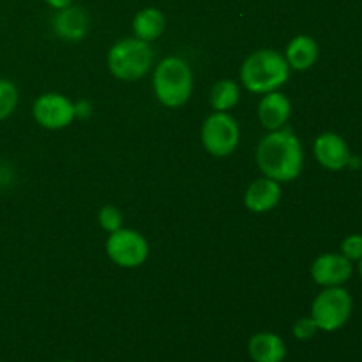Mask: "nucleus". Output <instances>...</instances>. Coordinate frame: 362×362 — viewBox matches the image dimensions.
Here are the masks:
<instances>
[{
    "mask_svg": "<svg viewBox=\"0 0 362 362\" xmlns=\"http://www.w3.org/2000/svg\"><path fill=\"white\" fill-rule=\"evenodd\" d=\"M260 172L279 184L292 182L303 173L304 151L299 136L288 127L269 131L257 147Z\"/></svg>",
    "mask_w": 362,
    "mask_h": 362,
    "instance_id": "1",
    "label": "nucleus"
},
{
    "mask_svg": "<svg viewBox=\"0 0 362 362\" xmlns=\"http://www.w3.org/2000/svg\"><path fill=\"white\" fill-rule=\"evenodd\" d=\"M290 66L285 55L271 48L257 49L240 66V83L253 94L279 90L290 78Z\"/></svg>",
    "mask_w": 362,
    "mask_h": 362,
    "instance_id": "2",
    "label": "nucleus"
},
{
    "mask_svg": "<svg viewBox=\"0 0 362 362\" xmlns=\"http://www.w3.org/2000/svg\"><path fill=\"white\" fill-rule=\"evenodd\" d=\"M194 88L193 69L180 57H166L154 67L152 90L166 108H179L189 101Z\"/></svg>",
    "mask_w": 362,
    "mask_h": 362,
    "instance_id": "3",
    "label": "nucleus"
},
{
    "mask_svg": "<svg viewBox=\"0 0 362 362\" xmlns=\"http://www.w3.org/2000/svg\"><path fill=\"white\" fill-rule=\"evenodd\" d=\"M106 62L110 73L115 78L122 81H136L152 69L154 52L151 42H145L138 37H126L117 41L110 48Z\"/></svg>",
    "mask_w": 362,
    "mask_h": 362,
    "instance_id": "4",
    "label": "nucleus"
},
{
    "mask_svg": "<svg viewBox=\"0 0 362 362\" xmlns=\"http://www.w3.org/2000/svg\"><path fill=\"white\" fill-rule=\"evenodd\" d=\"M354 299L350 292L343 286H329L324 288L311 304V315L318 331L334 332L345 327L352 317Z\"/></svg>",
    "mask_w": 362,
    "mask_h": 362,
    "instance_id": "5",
    "label": "nucleus"
},
{
    "mask_svg": "<svg viewBox=\"0 0 362 362\" xmlns=\"http://www.w3.org/2000/svg\"><path fill=\"white\" fill-rule=\"evenodd\" d=\"M202 144L214 158H228L240 141V127L228 112H214L202 124Z\"/></svg>",
    "mask_w": 362,
    "mask_h": 362,
    "instance_id": "6",
    "label": "nucleus"
},
{
    "mask_svg": "<svg viewBox=\"0 0 362 362\" xmlns=\"http://www.w3.org/2000/svg\"><path fill=\"white\" fill-rule=\"evenodd\" d=\"M106 253L119 267L134 269L144 265L148 258V243L136 230L120 228L110 233L106 240Z\"/></svg>",
    "mask_w": 362,
    "mask_h": 362,
    "instance_id": "7",
    "label": "nucleus"
},
{
    "mask_svg": "<svg viewBox=\"0 0 362 362\" xmlns=\"http://www.w3.org/2000/svg\"><path fill=\"white\" fill-rule=\"evenodd\" d=\"M32 115L35 122L45 129L59 131L73 124V120L76 119V108L67 95L59 92H46L34 101Z\"/></svg>",
    "mask_w": 362,
    "mask_h": 362,
    "instance_id": "8",
    "label": "nucleus"
},
{
    "mask_svg": "<svg viewBox=\"0 0 362 362\" xmlns=\"http://www.w3.org/2000/svg\"><path fill=\"white\" fill-rule=\"evenodd\" d=\"M354 264L341 253H324L315 258L311 264L310 274L317 285L329 288V286H343L352 278Z\"/></svg>",
    "mask_w": 362,
    "mask_h": 362,
    "instance_id": "9",
    "label": "nucleus"
},
{
    "mask_svg": "<svg viewBox=\"0 0 362 362\" xmlns=\"http://www.w3.org/2000/svg\"><path fill=\"white\" fill-rule=\"evenodd\" d=\"M313 154L317 158L318 165L324 166L331 172H341L349 166L352 152L345 138L332 131L318 134L313 144Z\"/></svg>",
    "mask_w": 362,
    "mask_h": 362,
    "instance_id": "10",
    "label": "nucleus"
},
{
    "mask_svg": "<svg viewBox=\"0 0 362 362\" xmlns=\"http://www.w3.org/2000/svg\"><path fill=\"white\" fill-rule=\"evenodd\" d=\"M281 184L269 177H258L247 186L244 193V205L255 214H265L276 209L281 202Z\"/></svg>",
    "mask_w": 362,
    "mask_h": 362,
    "instance_id": "11",
    "label": "nucleus"
},
{
    "mask_svg": "<svg viewBox=\"0 0 362 362\" xmlns=\"http://www.w3.org/2000/svg\"><path fill=\"white\" fill-rule=\"evenodd\" d=\"M292 117V101L283 92L274 90L264 94L258 105V120L264 129L276 131L288 124Z\"/></svg>",
    "mask_w": 362,
    "mask_h": 362,
    "instance_id": "12",
    "label": "nucleus"
},
{
    "mask_svg": "<svg viewBox=\"0 0 362 362\" xmlns=\"http://www.w3.org/2000/svg\"><path fill=\"white\" fill-rule=\"evenodd\" d=\"M53 32L64 41H81L88 30V16L81 7L67 6L59 9L52 20Z\"/></svg>",
    "mask_w": 362,
    "mask_h": 362,
    "instance_id": "13",
    "label": "nucleus"
},
{
    "mask_svg": "<svg viewBox=\"0 0 362 362\" xmlns=\"http://www.w3.org/2000/svg\"><path fill=\"white\" fill-rule=\"evenodd\" d=\"M318 57H320V46L311 35L299 34L286 45L285 59L290 69L293 71H308L317 64Z\"/></svg>",
    "mask_w": 362,
    "mask_h": 362,
    "instance_id": "14",
    "label": "nucleus"
},
{
    "mask_svg": "<svg viewBox=\"0 0 362 362\" xmlns=\"http://www.w3.org/2000/svg\"><path fill=\"white\" fill-rule=\"evenodd\" d=\"M247 352L253 362H283L286 345L274 332H258L247 343Z\"/></svg>",
    "mask_w": 362,
    "mask_h": 362,
    "instance_id": "15",
    "label": "nucleus"
},
{
    "mask_svg": "<svg viewBox=\"0 0 362 362\" xmlns=\"http://www.w3.org/2000/svg\"><path fill=\"white\" fill-rule=\"evenodd\" d=\"M166 28V16L158 7H144L133 18L134 37L152 42L163 35Z\"/></svg>",
    "mask_w": 362,
    "mask_h": 362,
    "instance_id": "16",
    "label": "nucleus"
},
{
    "mask_svg": "<svg viewBox=\"0 0 362 362\" xmlns=\"http://www.w3.org/2000/svg\"><path fill=\"white\" fill-rule=\"evenodd\" d=\"M240 88L233 80H219L212 85L209 101L214 112H228L239 103Z\"/></svg>",
    "mask_w": 362,
    "mask_h": 362,
    "instance_id": "17",
    "label": "nucleus"
},
{
    "mask_svg": "<svg viewBox=\"0 0 362 362\" xmlns=\"http://www.w3.org/2000/svg\"><path fill=\"white\" fill-rule=\"evenodd\" d=\"M18 87L14 81L0 78V122L13 115L18 106Z\"/></svg>",
    "mask_w": 362,
    "mask_h": 362,
    "instance_id": "18",
    "label": "nucleus"
},
{
    "mask_svg": "<svg viewBox=\"0 0 362 362\" xmlns=\"http://www.w3.org/2000/svg\"><path fill=\"white\" fill-rule=\"evenodd\" d=\"M98 221L105 232L113 233L117 232V230L122 228L124 216L122 212H120V209L115 207V205H105V207L99 209Z\"/></svg>",
    "mask_w": 362,
    "mask_h": 362,
    "instance_id": "19",
    "label": "nucleus"
},
{
    "mask_svg": "<svg viewBox=\"0 0 362 362\" xmlns=\"http://www.w3.org/2000/svg\"><path fill=\"white\" fill-rule=\"evenodd\" d=\"M341 255L349 258L350 262H359L362 258V235L361 233H352L345 237L341 243Z\"/></svg>",
    "mask_w": 362,
    "mask_h": 362,
    "instance_id": "20",
    "label": "nucleus"
},
{
    "mask_svg": "<svg viewBox=\"0 0 362 362\" xmlns=\"http://www.w3.org/2000/svg\"><path fill=\"white\" fill-rule=\"evenodd\" d=\"M318 332V325L315 324V320L311 317H303L293 324L292 334L296 336L299 341H308V339L313 338Z\"/></svg>",
    "mask_w": 362,
    "mask_h": 362,
    "instance_id": "21",
    "label": "nucleus"
},
{
    "mask_svg": "<svg viewBox=\"0 0 362 362\" xmlns=\"http://www.w3.org/2000/svg\"><path fill=\"white\" fill-rule=\"evenodd\" d=\"M45 2L48 4L52 9L59 11V9H64V7L71 6V4H73V0H45Z\"/></svg>",
    "mask_w": 362,
    "mask_h": 362,
    "instance_id": "22",
    "label": "nucleus"
},
{
    "mask_svg": "<svg viewBox=\"0 0 362 362\" xmlns=\"http://www.w3.org/2000/svg\"><path fill=\"white\" fill-rule=\"evenodd\" d=\"M359 276H361V279H362V258L359 260Z\"/></svg>",
    "mask_w": 362,
    "mask_h": 362,
    "instance_id": "23",
    "label": "nucleus"
},
{
    "mask_svg": "<svg viewBox=\"0 0 362 362\" xmlns=\"http://www.w3.org/2000/svg\"><path fill=\"white\" fill-rule=\"evenodd\" d=\"M62 362H74V361H62Z\"/></svg>",
    "mask_w": 362,
    "mask_h": 362,
    "instance_id": "24",
    "label": "nucleus"
}]
</instances>
